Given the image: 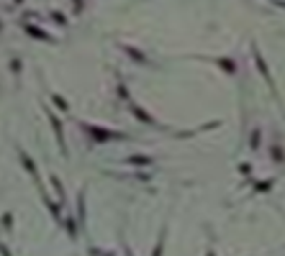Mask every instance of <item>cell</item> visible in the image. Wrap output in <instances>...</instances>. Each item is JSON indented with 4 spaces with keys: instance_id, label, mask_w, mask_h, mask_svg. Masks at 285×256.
Listing matches in <instances>:
<instances>
[{
    "instance_id": "f1b7e54d",
    "label": "cell",
    "mask_w": 285,
    "mask_h": 256,
    "mask_svg": "<svg viewBox=\"0 0 285 256\" xmlns=\"http://www.w3.org/2000/svg\"><path fill=\"white\" fill-rule=\"evenodd\" d=\"M278 8H283V11H285V3H278Z\"/></svg>"
},
{
    "instance_id": "ac0fdd59",
    "label": "cell",
    "mask_w": 285,
    "mask_h": 256,
    "mask_svg": "<svg viewBox=\"0 0 285 256\" xmlns=\"http://www.w3.org/2000/svg\"><path fill=\"white\" fill-rule=\"evenodd\" d=\"M49 16H51V21H54L57 26H62V29L67 26V16H65V13H59V11H49Z\"/></svg>"
},
{
    "instance_id": "cb8c5ba5",
    "label": "cell",
    "mask_w": 285,
    "mask_h": 256,
    "mask_svg": "<svg viewBox=\"0 0 285 256\" xmlns=\"http://www.w3.org/2000/svg\"><path fill=\"white\" fill-rule=\"evenodd\" d=\"M85 11V3H72V13H83Z\"/></svg>"
},
{
    "instance_id": "7a4b0ae2",
    "label": "cell",
    "mask_w": 285,
    "mask_h": 256,
    "mask_svg": "<svg viewBox=\"0 0 285 256\" xmlns=\"http://www.w3.org/2000/svg\"><path fill=\"white\" fill-rule=\"evenodd\" d=\"M252 57H254V64H257V69H260V75L267 80V85H270V90H272V95L278 97V87H275V82H272V75H270V67L265 64V59H262V51H260V47H257V41H252Z\"/></svg>"
},
{
    "instance_id": "5b68a950",
    "label": "cell",
    "mask_w": 285,
    "mask_h": 256,
    "mask_svg": "<svg viewBox=\"0 0 285 256\" xmlns=\"http://www.w3.org/2000/svg\"><path fill=\"white\" fill-rule=\"evenodd\" d=\"M129 111L134 113V118H136V121L147 123V126H154V128H159V121H157V118H154L152 113H149V111H144L141 105H136V103H129Z\"/></svg>"
},
{
    "instance_id": "603a6c76",
    "label": "cell",
    "mask_w": 285,
    "mask_h": 256,
    "mask_svg": "<svg viewBox=\"0 0 285 256\" xmlns=\"http://www.w3.org/2000/svg\"><path fill=\"white\" fill-rule=\"evenodd\" d=\"M239 172H242L244 177H249L252 175V164H239Z\"/></svg>"
},
{
    "instance_id": "e0dca14e",
    "label": "cell",
    "mask_w": 285,
    "mask_h": 256,
    "mask_svg": "<svg viewBox=\"0 0 285 256\" xmlns=\"http://www.w3.org/2000/svg\"><path fill=\"white\" fill-rule=\"evenodd\" d=\"M51 103H54V108H59L62 113H69V103H67V100L62 97V95L54 93V95H51Z\"/></svg>"
},
{
    "instance_id": "9a60e30c",
    "label": "cell",
    "mask_w": 285,
    "mask_h": 256,
    "mask_svg": "<svg viewBox=\"0 0 285 256\" xmlns=\"http://www.w3.org/2000/svg\"><path fill=\"white\" fill-rule=\"evenodd\" d=\"M77 223H83V228H85V187L77 195Z\"/></svg>"
},
{
    "instance_id": "6da1fadb",
    "label": "cell",
    "mask_w": 285,
    "mask_h": 256,
    "mask_svg": "<svg viewBox=\"0 0 285 256\" xmlns=\"http://www.w3.org/2000/svg\"><path fill=\"white\" fill-rule=\"evenodd\" d=\"M80 131L90 139V144H108V141L129 139V136L121 133V131H111V128H105V126H95V123H87V121H80Z\"/></svg>"
},
{
    "instance_id": "7c38bea8",
    "label": "cell",
    "mask_w": 285,
    "mask_h": 256,
    "mask_svg": "<svg viewBox=\"0 0 285 256\" xmlns=\"http://www.w3.org/2000/svg\"><path fill=\"white\" fill-rule=\"evenodd\" d=\"M49 182H51V187H54V192L59 195V203L65 205V203H67V192H65V185H62V182H59V177H57V175H49Z\"/></svg>"
},
{
    "instance_id": "4fadbf2b",
    "label": "cell",
    "mask_w": 285,
    "mask_h": 256,
    "mask_svg": "<svg viewBox=\"0 0 285 256\" xmlns=\"http://www.w3.org/2000/svg\"><path fill=\"white\" fill-rule=\"evenodd\" d=\"M260 144H262V128H252V133H249V151H260Z\"/></svg>"
},
{
    "instance_id": "5bb4252c",
    "label": "cell",
    "mask_w": 285,
    "mask_h": 256,
    "mask_svg": "<svg viewBox=\"0 0 285 256\" xmlns=\"http://www.w3.org/2000/svg\"><path fill=\"white\" fill-rule=\"evenodd\" d=\"M270 159H272L275 164H283V161H285V151H283L280 141H275V144L270 146Z\"/></svg>"
},
{
    "instance_id": "ba28073f",
    "label": "cell",
    "mask_w": 285,
    "mask_h": 256,
    "mask_svg": "<svg viewBox=\"0 0 285 256\" xmlns=\"http://www.w3.org/2000/svg\"><path fill=\"white\" fill-rule=\"evenodd\" d=\"M123 164H129V167H152L154 159L149 154H131V157L123 159Z\"/></svg>"
},
{
    "instance_id": "ffe728a7",
    "label": "cell",
    "mask_w": 285,
    "mask_h": 256,
    "mask_svg": "<svg viewBox=\"0 0 285 256\" xmlns=\"http://www.w3.org/2000/svg\"><path fill=\"white\" fill-rule=\"evenodd\" d=\"M8 67H11V72H13V75H18V72L23 69V62H21L18 57H11V64H8Z\"/></svg>"
},
{
    "instance_id": "30bf717a",
    "label": "cell",
    "mask_w": 285,
    "mask_h": 256,
    "mask_svg": "<svg viewBox=\"0 0 285 256\" xmlns=\"http://www.w3.org/2000/svg\"><path fill=\"white\" fill-rule=\"evenodd\" d=\"M211 62H213V64H218V67L224 69L226 75H236V72H239V64H236V59H231V57H213Z\"/></svg>"
},
{
    "instance_id": "3957f363",
    "label": "cell",
    "mask_w": 285,
    "mask_h": 256,
    "mask_svg": "<svg viewBox=\"0 0 285 256\" xmlns=\"http://www.w3.org/2000/svg\"><path fill=\"white\" fill-rule=\"evenodd\" d=\"M47 118H49L51 131H54V136H57V144H59V149H62V157L67 159L69 154H67V144H65V126H62L59 115H57V113H51V111H47Z\"/></svg>"
},
{
    "instance_id": "83f0119b",
    "label": "cell",
    "mask_w": 285,
    "mask_h": 256,
    "mask_svg": "<svg viewBox=\"0 0 285 256\" xmlns=\"http://www.w3.org/2000/svg\"><path fill=\"white\" fill-rule=\"evenodd\" d=\"M208 256H216V251H213V249H211V251H208Z\"/></svg>"
},
{
    "instance_id": "7402d4cb",
    "label": "cell",
    "mask_w": 285,
    "mask_h": 256,
    "mask_svg": "<svg viewBox=\"0 0 285 256\" xmlns=\"http://www.w3.org/2000/svg\"><path fill=\"white\" fill-rule=\"evenodd\" d=\"M118 97L126 100V103H131V95H129V87L123 85V82H118Z\"/></svg>"
},
{
    "instance_id": "44dd1931",
    "label": "cell",
    "mask_w": 285,
    "mask_h": 256,
    "mask_svg": "<svg viewBox=\"0 0 285 256\" xmlns=\"http://www.w3.org/2000/svg\"><path fill=\"white\" fill-rule=\"evenodd\" d=\"M3 231H5V233L13 231V213H5V215H3Z\"/></svg>"
},
{
    "instance_id": "9c48e42d",
    "label": "cell",
    "mask_w": 285,
    "mask_h": 256,
    "mask_svg": "<svg viewBox=\"0 0 285 256\" xmlns=\"http://www.w3.org/2000/svg\"><path fill=\"white\" fill-rule=\"evenodd\" d=\"M41 200L47 203L51 218H54V223H59V225H62V221H65V218H62V203H54V200H49V195H47L44 190H41Z\"/></svg>"
},
{
    "instance_id": "2e32d148",
    "label": "cell",
    "mask_w": 285,
    "mask_h": 256,
    "mask_svg": "<svg viewBox=\"0 0 285 256\" xmlns=\"http://www.w3.org/2000/svg\"><path fill=\"white\" fill-rule=\"evenodd\" d=\"M275 185V179H262V182H254V190H252V195H260V192H270Z\"/></svg>"
},
{
    "instance_id": "d6986e66",
    "label": "cell",
    "mask_w": 285,
    "mask_h": 256,
    "mask_svg": "<svg viewBox=\"0 0 285 256\" xmlns=\"http://www.w3.org/2000/svg\"><path fill=\"white\" fill-rule=\"evenodd\" d=\"M165 228H162V233H159V239H157V243H154V251H152V256H162V246H165Z\"/></svg>"
},
{
    "instance_id": "8992f818",
    "label": "cell",
    "mask_w": 285,
    "mask_h": 256,
    "mask_svg": "<svg viewBox=\"0 0 285 256\" xmlns=\"http://www.w3.org/2000/svg\"><path fill=\"white\" fill-rule=\"evenodd\" d=\"M18 159H21V164H23V169L31 175V179L39 185V192H41L44 187H41V182H39V169H36V164H34V159H31V157H29V154H26L23 149H18Z\"/></svg>"
},
{
    "instance_id": "8fae6325",
    "label": "cell",
    "mask_w": 285,
    "mask_h": 256,
    "mask_svg": "<svg viewBox=\"0 0 285 256\" xmlns=\"http://www.w3.org/2000/svg\"><path fill=\"white\" fill-rule=\"evenodd\" d=\"M62 223H65V228H67V236H69V241H77V215H72V213H67L65 215V221H62Z\"/></svg>"
},
{
    "instance_id": "d4e9b609",
    "label": "cell",
    "mask_w": 285,
    "mask_h": 256,
    "mask_svg": "<svg viewBox=\"0 0 285 256\" xmlns=\"http://www.w3.org/2000/svg\"><path fill=\"white\" fill-rule=\"evenodd\" d=\"M0 256H13V254H11V249H8L5 243H0Z\"/></svg>"
},
{
    "instance_id": "277c9868",
    "label": "cell",
    "mask_w": 285,
    "mask_h": 256,
    "mask_svg": "<svg viewBox=\"0 0 285 256\" xmlns=\"http://www.w3.org/2000/svg\"><path fill=\"white\" fill-rule=\"evenodd\" d=\"M23 31L31 36V39H36V41H47V44H57V39L51 36L49 31H44L41 26H36V23H29V21H23Z\"/></svg>"
},
{
    "instance_id": "f546056e",
    "label": "cell",
    "mask_w": 285,
    "mask_h": 256,
    "mask_svg": "<svg viewBox=\"0 0 285 256\" xmlns=\"http://www.w3.org/2000/svg\"><path fill=\"white\" fill-rule=\"evenodd\" d=\"M0 31H3V23H0Z\"/></svg>"
},
{
    "instance_id": "4316f807",
    "label": "cell",
    "mask_w": 285,
    "mask_h": 256,
    "mask_svg": "<svg viewBox=\"0 0 285 256\" xmlns=\"http://www.w3.org/2000/svg\"><path fill=\"white\" fill-rule=\"evenodd\" d=\"M95 256H113L111 251H95Z\"/></svg>"
},
{
    "instance_id": "484cf974",
    "label": "cell",
    "mask_w": 285,
    "mask_h": 256,
    "mask_svg": "<svg viewBox=\"0 0 285 256\" xmlns=\"http://www.w3.org/2000/svg\"><path fill=\"white\" fill-rule=\"evenodd\" d=\"M123 254H126V256H134V251H131V246H129V243H123Z\"/></svg>"
},
{
    "instance_id": "52a82bcc",
    "label": "cell",
    "mask_w": 285,
    "mask_h": 256,
    "mask_svg": "<svg viewBox=\"0 0 285 256\" xmlns=\"http://www.w3.org/2000/svg\"><path fill=\"white\" fill-rule=\"evenodd\" d=\"M121 47V51L126 54V57L131 59V62H136V64H149V59H147V54L141 51V49H136V47H131V44H118Z\"/></svg>"
}]
</instances>
